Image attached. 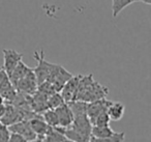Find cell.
<instances>
[{
	"label": "cell",
	"mask_w": 151,
	"mask_h": 142,
	"mask_svg": "<svg viewBox=\"0 0 151 142\" xmlns=\"http://www.w3.org/2000/svg\"><path fill=\"white\" fill-rule=\"evenodd\" d=\"M34 58L37 60V65L33 70V73L35 75L37 85L40 83L47 81L51 71H52L53 63H50L45 60V52L44 50H40V52H34Z\"/></svg>",
	"instance_id": "6da1fadb"
},
{
	"label": "cell",
	"mask_w": 151,
	"mask_h": 142,
	"mask_svg": "<svg viewBox=\"0 0 151 142\" xmlns=\"http://www.w3.org/2000/svg\"><path fill=\"white\" fill-rule=\"evenodd\" d=\"M3 67L2 69L6 72L7 75H11L12 72L15 70V67L18 65V63L22 60L23 54L17 52L13 49H3Z\"/></svg>",
	"instance_id": "7a4b0ae2"
},
{
	"label": "cell",
	"mask_w": 151,
	"mask_h": 142,
	"mask_svg": "<svg viewBox=\"0 0 151 142\" xmlns=\"http://www.w3.org/2000/svg\"><path fill=\"white\" fill-rule=\"evenodd\" d=\"M9 129L11 132H15V133H19L25 138L27 141H35L36 134L33 132L29 125V121L23 119L18 122H15L13 125H9Z\"/></svg>",
	"instance_id": "3957f363"
},
{
	"label": "cell",
	"mask_w": 151,
	"mask_h": 142,
	"mask_svg": "<svg viewBox=\"0 0 151 142\" xmlns=\"http://www.w3.org/2000/svg\"><path fill=\"white\" fill-rule=\"evenodd\" d=\"M81 75L77 76H71V78H69L65 84L63 85V87L61 88V96H62L63 100L65 101V103H68L70 101L75 100L76 92H77V88H78V84L80 81Z\"/></svg>",
	"instance_id": "277c9868"
},
{
	"label": "cell",
	"mask_w": 151,
	"mask_h": 142,
	"mask_svg": "<svg viewBox=\"0 0 151 142\" xmlns=\"http://www.w3.org/2000/svg\"><path fill=\"white\" fill-rule=\"evenodd\" d=\"M55 112H56L57 116H58V121H59V125L63 128H67L71 125L73 120V115L71 112L70 108L68 107L67 103L60 105L59 107L54 109Z\"/></svg>",
	"instance_id": "5b68a950"
},
{
	"label": "cell",
	"mask_w": 151,
	"mask_h": 142,
	"mask_svg": "<svg viewBox=\"0 0 151 142\" xmlns=\"http://www.w3.org/2000/svg\"><path fill=\"white\" fill-rule=\"evenodd\" d=\"M124 111H125V107L119 102H112L107 108V113L110 119L115 121L120 120L123 117Z\"/></svg>",
	"instance_id": "8992f818"
},
{
	"label": "cell",
	"mask_w": 151,
	"mask_h": 142,
	"mask_svg": "<svg viewBox=\"0 0 151 142\" xmlns=\"http://www.w3.org/2000/svg\"><path fill=\"white\" fill-rule=\"evenodd\" d=\"M28 121H29L30 127L33 130L34 133L36 134V136H45L49 125H47L46 121L44 120L42 116L33 117V118L29 119Z\"/></svg>",
	"instance_id": "52a82bcc"
},
{
	"label": "cell",
	"mask_w": 151,
	"mask_h": 142,
	"mask_svg": "<svg viewBox=\"0 0 151 142\" xmlns=\"http://www.w3.org/2000/svg\"><path fill=\"white\" fill-rule=\"evenodd\" d=\"M45 141L46 142H65L68 141L67 138L63 135L62 133H60L59 131H57L56 128L54 127H48V130H47L46 134H45Z\"/></svg>",
	"instance_id": "ba28073f"
},
{
	"label": "cell",
	"mask_w": 151,
	"mask_h": 142,
	"mask_svg": "<svg viewBox=\"0 0 151 142\" xmlns=\"http://www.w3.org/2000/svg\"><path fill=\"white\" fill-rule=\"evenodd\" d=\"M139 0H112V12L113 17L116 18L126 7L132 4L134 2H138Z\"/></svg>",
	"instance_id": "9c48e42d"
},
{
	"label": "cell",
	"mask_w": 151,
	"mask_h": 142,
	"mask_svg": "<svg viewBox=\"0 0 151 142\" xmlns=\"http://www.w3.org/2000/svg\"><path fill=\"white\" fill-rule=\"evenodd\" d=\"M64 103L65 101L63 100L62 96L59 92H53L50 96H48V99H47V105L49 109H55Z\"/></svg>",
	"instance_id": "30bf717a"
},
{
	"label": "cell",
	"mask_w": 151,
	"mask_h": 142,
	"mask_svg": "<svg viewBox=\"0 0 151 142\" xmlns=\"http://www.w3.org/2000/svg\"><path fill=\"white\" fill-rule=\"evenodd\" d=\"M42 118L46 121L47 125H50V127H57V125H59L58 116H57L54 109H47V110H45Z\"/></svg>",
	"instance_id": "8fae6325"
},
{
	"label": "cell",
	"mask_w": 151,
	"mask_h": 142,
	"mask_svg": "<svg viewBox=\"0 0 151 142\" xmlns=\"http://www.w3.org/2000/svg\"><path fill=\"white\" fill-rule=\"evenodd\" d=\"M110 117L108 115L107 111L101 112L96 117L94 118L92 122V125H99V127H104V125H110Z\"/></svg>",
	"instance_id": "7c38bea8"
},
{
	"label": "cell",
	"mask_w": 151,
	"mask_h": 142,
	"mask_svg": "<svg viewBox=\"0 0 151 142\" xmlns=\"http://www.w3.org/2000/svg\"><path fill=\"white\" fill-rule=\"evenodd\" d=\"M12 85V82L9 80V75L6 74V72L0 67V90L4 89V88L9 87V86Z\"/></svg>",
	"instance_id": "4fadbf2b"
},
{
	"label": "cell",
	"mask_w": 151,
	"mask_h": 142,
	"mask_svg": "<svg viewBox=\"0 0 151 142\" xmlns=\"http://www.w3.org/2000/svg\"><path fill=\"white\" fill-rule=\"evenodd\" d=\"M9 135H11V131L9 127L0 121V142H7L9 140Z\"/></svg>",
	"instance_id": "5bb4252c"
},
{
	"label": "cell",
	"mask_w": 151,
	"mask_h": 142,
	"mask_svg": "<svg viewBox=\"0 0 151 142\" xmlns=\"http://www.w3.org/2000/svg\"><path fill=\"white\" fill-rule=\"evenodd\" d=\"M9 141L12 142H27V140L19 133H15V132H11V135H9Z\"/></svg>",
	"instance_id": "9a60e30c"
},
{
	"label": "cell",
	"mask_w": 151,
	"mask_h": 142,
	"mask_svg": "<svg viewBox=\"0 0 151 142\" xmlns=\"http://www.w3.org/2000/svg\"><path fill=\"white\" fill-rule=\"evenodd\" d=\"M4 111H5V105L1 104V105H0V119H1L2 115L4 114Z\"/></svg>",
	"instance_id": "2e32d148"
},
{
	"label": "cell",
	"mask_w": 151,
	"mask_h": 142,
	"mask_svg": "<svg viewBox=\"0 0 151 142\" xmlns=\"http://www.w3.org/2000/svg\"><path fill=\"white\" fill-rule=\"evenodd\" d=\"M1 104H4V100H3V98L1 96V94H0V105Z\"/></svg>",
	"instance_id": "e0dca14e"
}]
</instances>
